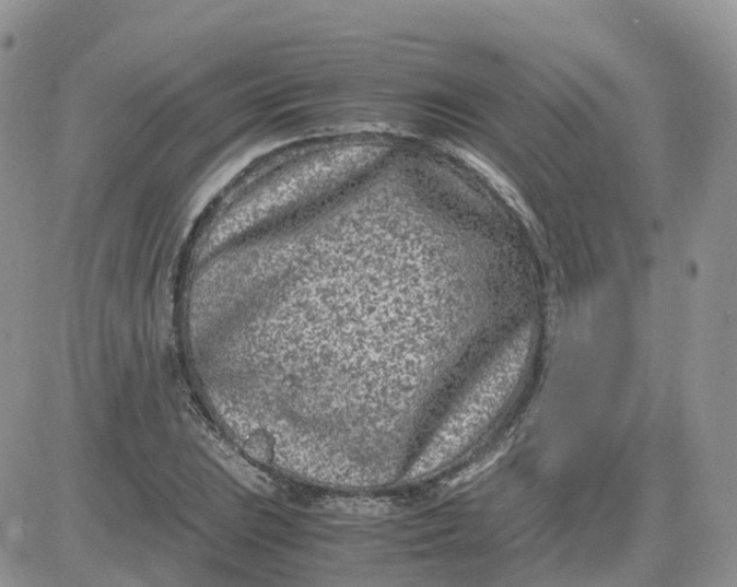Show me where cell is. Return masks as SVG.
<instances>
[{"mask_svg":"<svg viewBox=\"0 0 737 587\" xmlns=\"http://www.w3.org/2000/svg\"><path fill=\"white\" fill-rule=\"evenodd\" d=\"M202 446L226 472H230L243 485L250 490L268 494L272 491L270 479L245 462L225 443L213 435H204Z\"/></svg>","mask_w":737,"mask_h":587,"instance_id":"1","label":"cell"}]
</instances>
